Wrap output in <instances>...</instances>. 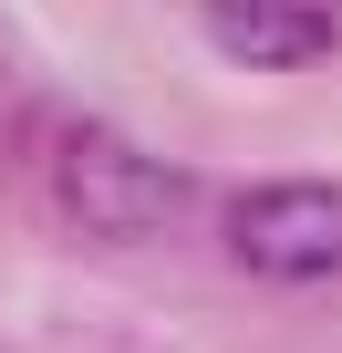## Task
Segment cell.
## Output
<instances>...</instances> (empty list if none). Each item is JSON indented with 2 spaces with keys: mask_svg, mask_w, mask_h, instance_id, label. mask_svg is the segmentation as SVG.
I'll return each mask as SVG.
<instances>
[{
  "mask_svg": "<svg viewBox=\"0 0 342 353\" xmlns=\"http://www.w3.org/2000/svg\"><path fill=\"white\" fill-rule=\"evenodd\" d=\"M228 250L249 281H332L342 270V188L332 176H259V188L228 198Z\"/></svg>",
  "mask_w": 342,
  "mask_h": 353,
  "instance_id": "obj_2",
  "label": "cell"
},
{
  "mask_svg": "<svg viewBox=\"0 0 342 353\" xmlns=\"http://www.w3.org/2000/svg\"><path fill=\"white\" fill-rule=\"evenodd\" d=\"M197 21L249 73H301L342 52V0H197Z\"/></svg>",
  "mask_w": 342,
  "mask_h": 353,
  "instance_id": "obj_3",
  "label": "cell"
},
{
  "mask_svg": "<svg viewBox=\"0 0 342 353\" xmlns=\"http://www.w3.org/2000/svg\"><path fill=\"white\" fill-rule=\"evenodd\" d=\"M11 114H21V83H11V73H0V135H11Z\"/></svg>",
  "mask_w": 342,
  "mask_h": 353,
  "instance_id": "obj_4",
  "label": "cell"
},
{
  "mask_svg": "<svg viewBox=\"0 0 342 353\" xmlns=\"http://www.w3.org/2000/svg\"><path fill=\"white\" fill-rule=\"evenodd\" d=\"M52 198H63V219L83 229V239H166L187 219V176L166 166V156H145L135 135H114V125H63V145H52Z\"/></svg>",
  "mask_w": 342,
  "mask_h": 353,
  "instance_id": "obj_1",
  "label": "cell"
}]
</instances>
